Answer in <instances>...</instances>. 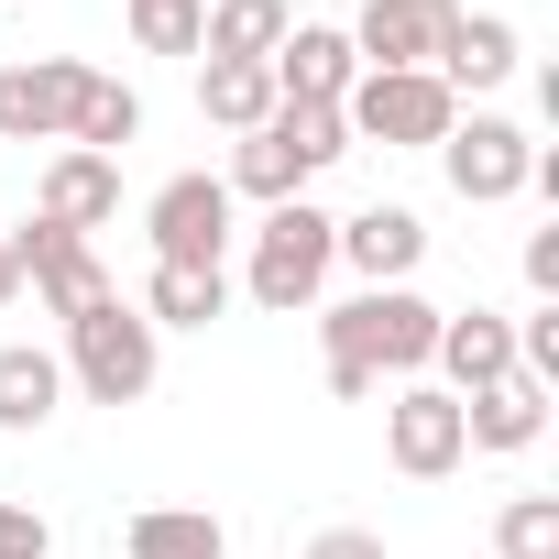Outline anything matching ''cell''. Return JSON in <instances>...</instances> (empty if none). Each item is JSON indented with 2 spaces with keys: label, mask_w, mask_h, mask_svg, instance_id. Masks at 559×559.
I'll list each match as a JSON object with an SVG mask.
<instances>
[{
  "label": "cell",
  "mask_w": 559,
  "mask_h": 559,
  "mask_svg": "<svg viewBox=\"0 0 559 559\" xmlns=\"http://www.w3.org/2000/svg\"><path fill=\"white\" fill-rule=\"evenodd\" d=\"M319 352L330 373H373V384H417L439 352V308L417 286H352L341 308H319Z\"/></svg>",
  "instance_id": "cell-1"
},
{
  "label": "cell",
  "mask_w": 559,
  "mask_h": 559,
  "mask_svg": "<svg viewBox=\"0 0 559 559\" xmlns=\"http://www.w3.org/2000/svg\"><path fill=\"white\" fill-rule=\"evenodd\" d=\"M241 241H252V252H241V297H252L263 319H308V308L330 297V274H341V219H330L319 198L263 209Z\"/></svg>",
  "instance_id": "cell-2"
},
{
  "label": "cell",
  "mask_w": 559,
  "mask_h": 559,
  "mask_svg": "<svg viewBox=\"0 0 559 559\" xmlns=\"http://www.w3.org/2000/svg\"><path fill=\"white\" fill-rule=\"evenodd\" d=\"M56 362H67V395H88V406H143L154 373H165V330L110 286V297H88V308L67 319Z\"/></svg>",
  "instance_id": "cell-3"
},
{
  "label": "cell",
  "mask_w": 559,
  "mask_h": 559,
  "mask_svg": "<svg viewBox=\"0 0 559 559\" xmlns=\"http://www.w3.org/2000/svg\"><path fill=\"white\" fill-rule=\"evenodd\" d=\"M341 154H352V121H341V110L286 99L263 132H241V143H230V176H219V187H230V198H263V209H286V198H308Z\"/></svg>",
  "instance_id": "cell-4"
},
{
  "label": "cell",
  "mask_w": 559,
  "mask_h": 559,
  "mask_svg": "<svg viewBox=\"0 0 559 559\" xmlns=\"http://www.w3.org/2000/svg\"><path fill=\"white\" fill-rule=\"evenodd\" d=\"M341 121H352V154L362 143H384V154H439V132L461 121V99L428 78V67H406V78H352V99H341Z\"/></svg>",
  "instance_id": "cell-5"
},
{
  "label": "cell",
  "mask_w": 559,
  "mask_h": 559,
  "mask_svg": "<svg viewBox=\"0 0 559 559\" xmlns=\"http://www.w3.org/2000/svg\"><path fill=\"white\" fill-rule=\"evenodd\" d=\"M439 176H450L461 209H504V198H526L537 143H526V121H504V110H461V121L439 132Z\"/></svg>",
  "instance_id": "cell-6"
},
{
  "label": "cell",
  "mask_w": 559,
  "mask_h": 559,
  "mask_svg": "<svg viewBox=\"0 0 559 559\" xmlns=\"http://www.w3.org/2000/svg\"><path fill=\"white\" fill-rule=\"evenodd\" d=\"M143 230H154V263H230L241 241V198L219 176H165L143 198Z\"/></svg>",
  "instance_id": "cell-7"
},
{
  "label": "cell",
  "mask_w": 559,
  "mask_h": 559,
  "mask_svg": "<svg viewBox=\"0 0 559 559\" xmlns=\"http://www.w3.org/2000/svg\"><path fill=\"white\" fill-rule=\"evenodd\" d=\"M384 461L406 483H450L472 450H461V395H439L428 373L417 384H384Z\"/></svg>",
  "instance_id": "cell-8"
},
{
  "label": "cell",
  "mask_w": 559,
  "mask_h": 559,
  "mask_svg": "<svg viewBox=\"0 0 559 559\" xmlns=\"http://www.w3.org/2000/svg\"><path fill=\"white\" fill-rule=\"evenodd\" d=\"M12 241V263H23V286H34V308L67 330L88 297H110V263H99V241H78V230H56V219H23V230H0Z\"/></svg>",
  "instance_id": "cell-9"
},
{
  "label": "cell",
  "mask_w": 559,
  "mask_h": 559,
  "mask_svg": "<svg viewBox=\"0 0 559 559\" xmlns=\"http://www.w3.org/2000/svg\"><path fill=\"white\" fill-rule=\"evenodd\" d=\"M88 78L99 67H78V56H12L0 67V143H67Z\"/></svg>",
  "instance_id": "cell-10"
},
{
  "label": "cell",
  "mask_w": 559,
  "mask_h": 559,
  "mask_svg": "<svg viewBox=\"0 0 559 559\" xmlns=\"http://www.w3.org/2000/svg\"><path fill=\"white\" fill-rule=\"evenodd\" d=\"M450 23H461V0H362V23H341V34L373 78H406V67H439Z\"/></svg>",
  "instance_id": "cell-11"
},
{
  "label": "cell",
  "mask_w": 559,
  "mask_h": 559,
  "mask_svg": "<svg viewBox=\"0 0 559 559\" xmlns=\"http://www.w3.org/2000/svg\"><path fill=\"white\" fill-rule=\"evenodd\" d=\"M439 395H483L515 373V319L504 308H439V352H428Z\"/></svg>",
  "instance_id": "cell-12"
},
{
  "label": "cell",
  "mask_w": 559,
  "mask_h": 559,
  "mask_svg": "<svg viewBox=\"0 0 559 559\" xmlns=\"http://www.w3.org/2000/svg\"><path fill=\"white\" fill-rule=\"evenodd\" d=\"M341 263L362 274V286H417V263H428V219L406 198H373L341 219Z\"/></svg>",
  "instance_id": "cell-13"
},
{
  "label": "cell",
  "mask_w": 559,
  "mask_h": 559,
  "mask_svg": "<svg viewBox=\"0 0 559 559\" xmlns=\"http://www.w3.org/2000/svg\"><path fill=\"white\" fill-rule=\"evenodd\" d=\"M34 219H56V230L99 241V230L121 219V165H110V154H78V143H56V165H45V187H34Z\"/></svg>",
  "instance_id": "cell-14"
},
{
  "label": "cell",
  "mask_w": 559,
  "mask_h": 559,
  "mask_svg": "<svg viewBox=\"0 0 559 559\" xmlns=\"http://www.w3.org/2000/svg\"><path fill=\"white\" fill-rule=\"evenodd\" d=\"M263 67H274V99H308V110H341V99H352V78H362V56H352V34H341V23H297Z\"/></svg>",
  "instance_id": "cell-15"
},
{
  "label": "cell",
  "mask_w": 559,
  "mask_h": 559,
  "mask_svg": "<svg viewBox=\"0 0 559 559\" xmlns=\"http://www.w3.org/2000/svg\"><path fill=\"white\" fill-rule=\"evenodd\" d=\"M515 67H526V34H515V23H504V12H461V23H450V45H439V67H428V78H439V88H450V99H493V88H504V78H515Z\"/></svg>",
  "instance_id": "cell-16"
},
{
  "label": "cell",
  "mask_w": 559,
  "mask_h": 559,
  "mask_svg": "<svg viewBox=\"0 0 559 559\" xmlns=\"http://www.w3.org/2000/svg\"><path fill=\"white\" fill-rule=\"evenodd\" d=\"M548 384H526V373H504V384H483V395H461V450H483V461H515V450H537L548 439Z\"/></svg>",
  "instance_id": "cell-17"
},
{
  "label": "cell",
  "mask_w": 559,
  "mask_h": 559,
  "mask_svg": "<svg viewBox=\"0 0 559 559\" xmlns=\"http://www.w3.org/2000/svg\"><path fill=\"white\" fill-rule=\"evenodd\" d=\"M56 417H67V362H56L45 341H0V428L34 439V428H56Z\"/></svg>",
  "instance_id": "cell-18"
},
{
  "label": "cell",
  "mask_w": 559,
  "mask_h": 559,
  "mask_svg": "<svg viewBox=\"0 0 559 559\" xmlns=\"http://www.w3.org/2000/svg\"><path fill=\"white\" fill-rule=\"evenodd\" d=\"M132 308L154 330H209V319H230V263H154Z\"/></svg>",
  "instance_id": "cell-19"
},
{
  "label": "cell",
  "mask_w": 559,
  "mask_h": 559,
  "mask_svg": "<svg viewBox=\"0 0 559 559\" xmlns=\"http://www.w3.org/2000/svg\"><path fill=\"white\" fill-rule=\"evenodd\" d=\"M297 34L286 0H209V34H198V67H263L274 45Z\"/></svg>",
  "instance_id": "cell-20"
},
{
  "label": "cell",
  "mask_w": 559,
  "mask_h": 559,
  "mask_svg": "<svg viewBox=\"0 0 559 559\" xmlns=\"http://www.w3.org/2000/svg\"><path fill=\"white\" fill-rule=\"evenodd\" d=\"M121 559H230V526L209 504H143L121 526Z\"/></svg>",
  "instance_id": "cell-21"
},
{
  "label": "cell",
  "mask_w": 559,
  "mask_h": 559,
  "mask_svg": "<svg viewBox=\"0 0 559 559\" xmlns=\"http://www.w3.org/2000/svg\"><path fill=\"white\" fill-rule=\"evenodd\" d=\"M274 110H286V99H274V67H198V121H219L230 143L263 132Z\"/></svg>",
  "instance_id": "cell-22"
},
{
  "label": "cell",
  "mask_w": 559,
  "mask_h": 559,
  "mask_svg": "<svg viewBox=\"0 0 559 559\" xmlns=\"http://www.w3.org/2000/svg\"><path fill=\"white\" fill-rule=\"evenodd\" d=\"M67 143H78V154H110V165H121V143H143V88H132V78H88V99H78Z\"/></svg>",
  "instance_id": "cell-23"
},
{
  "label": "cell",
  "mask_w": 559,
  "mask_h": 559,
  "mask_svg": "<svg viewBox=\"0 0 559 559\" xmlns=\"http://www.w3.org/2000/svg\"><path fill=\"white\" fill-rule=\"evenodd\" d=\"M493 559H559V493H515L493 515Z\"/></svg>",
  "instance_id": "cell-24"
},
{
  "label": "cell",
  "mask_w": 559,
  "mask_h": 559,
  "mask_svg": "<svg viewBox=\"0 0 559 559\" xmlns=\"http://www.w3.org/2000/svg\"><path fill=\"white\" fill-rule=\"evenodd\" d=\"M209 34V0H132V45L143 56H198Z\"/></svg>",
  "instance_id": "cell-25"
},
{
  "label": "cell",
  "mask_w": 559,
  "mask_h": 559,
  "mask_svg": "<svg viewBox=\"0 0 559 559\" xmlns=\"http://www.w3.org/2000/svg\"><path fill=\"white\" fill-rule=\"evenodd\" d=\"M0 559H56V526L34 504H12V493H0Z\"/></svg>",
  "instance_id": "cell-26"
},
{
  "label": "cell",
  "mask_w": 559,
  "mask_h": 559,
  "mask_svg": "<svg viewBox=\"0 0 559 559\" xmlns=\"http://www.w3.org/2000/svg\"><path fill=\"white\" fill-rule=\"evenodd\" d=\"M297 559H384V537H373V526H319Z\"/></svg>",
  "instance_id": "cell-27"
},
{
  "label": "cell",
  "mask_w": 559,
  "mask_h": 559,
  "mask_svg": "<svg viewBox=\"0 0 559 559\" xmlns=\"http://www.w3.org/2000/svg\"><path fill=\"white\" fill-rule=\"evenodd\" d=\"M526 297H559V219L526 230Z\"/></svg>",
  "instance_id": "cell-28"
},
{
  "label": "cell",
  "mask_w": 559,
  "mask_h": 559,
  "mask_svg": "<svg viewBox=\"0 0 559 559\" xmlns=\"http://www.w3.org/2000/svg\"><path fill=\"white\" fill-rule=\"evenodd\" d=\"M23 297V263H12V241H0V308H12Z\"/></svg>",
  "instance_id": "cell-29"
}]
</instances>
